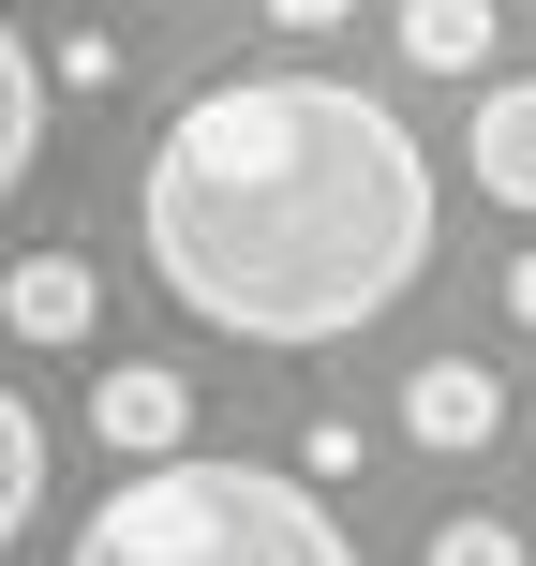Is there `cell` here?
I'll return each instance as SVG.
<instances>
[{"instance_id": "277c9868", "label": "cell", "mask_w": 536, "mask_h": 566, "mask_svg": "<svg viewBox=\"0 0 536 566\" xmlns=\"http://www.w3.org/2000/svg\"><path fill=\"white\" fill-rule=\"evenodd\" d=\"M402 432H418L432 462L492 448V432H507V373H492V358H432L418 388H402Z\"/></svg>"}, {"instance_id": "8fae6325", "label": "cell", "mask_w": 536, "mask_h": 566, "mask_svg": "<svg viewBox=\"0 0 536 566\" xmlns=\"http://www.w3.org/2000/svg\"><path fill=\"white\" fill-rule=\"evenodd\" d=\"M45 90H119V30H75V45L45 60Z\"/></svg>"}, {"instance_id": "7c38bea8", "label": "cell", "mask_w": 536, "mask_h": 566, "mask_svg": "<svg viewBox=\"0 0 536 566\" xmlns=\"http://www.w3.org/2000/svg\"><path fill=\"white\" fill-rule=\"evenodd\" d=\"M507 313H522V328H536V254H507Z\"/></svg>"}, {"instance_id": "9c48e42d", "label": "cell", "mask_w": 536, "mask_h": 566, "mask_svg": "<svg viewBox=\"0 0 536 566\" xmlns=\"http://www.w3.org/2000/svg\"><path fill=\"white\" fill-rule=\"evenodd\" d=\"M30 507H45V418H30V402L0 388V552L30 537Z\"/></svg>"}, {"instance_id": "3957f363", "label": "cell", "mask_w": 536, "mask_h": 566, "mask_svg": "<svg viewBox=\"0 0 536 566\" xmlns=\"http://www.w3.org/2000/svg\"><path fill=\"white\" fill-rule=\"evenodd\" d=\"M90 432H105L119 478H149V462H195V388H179L165 358H119L105 388H90Z\"/></svg>"}, {"instance_id": "6da1fadb", "label": "cell", "mask_w": 536, "mask_h": 566, "mask_svg": "<svg viewBox=\"0 0 536 566\" xmlns=\"http://www.w3.org/2000/svg\"><path fill=\"white\" fill-rule=\"evenodd\" d=\"M432 149L402 135L388 90L269 60V75H209L165 119L135 179V254L179 313H209L224 343H358L372 313L418 298L432 269Z\"/></svg>"}, {"instance_id": "30bf717a", "label": "cell", "mask_w": 536, "mask_h": 566, "mask_svg": "<svg viewBox=\"0 0 536 566\" xmlns=\"http://www.w3.org/2000/svg\"><path fill=\"white\" fill-rule=\"evenodd\" d=\"M432 566H536V552H522V522H492V507H448V522H432Z\"/></svg>"}, {"instance_id": "ba28073f", "label": "cell", "mask_w": 536, "mask_h": 566, "mask_svg": "<svg viewBox=\"0 0 536 566\" xmlns=\"http://www.w3.org/2000/svg\"><path fill=\"white\" fill-rule=\"evenodd\" d=\"M30 149H45V60H30V30L0 15V195L30 179Z\"/></svg>"}, {"instance_id": "8992f818", "label": "cell", "mask_w": 536, "mask_h": 566, "mask_svg": "<svg viewBox=\"0 0 536 566\" xmlns=\"http://www.w3.org/2000/svg\"><path fill=\"white\" fill-rule=\"evenodd\" d=\"M388 45H402V75H477V60L507 45V15H492V0H402Z\"/></svg>"}, {"instance_id": "7a4b0ae2", "label": "cell", "mask_w": 536, "mask_h": 566, "mask_svg": "<svg viewBox=\"0 0 536 566\" xmlns=\"http://www.w3.org/2000/svg\"><path fill=\"white\" fill-rule=\"evenodd\" d=\"M60 566H358L328 492H298L283 462H149V478H119L105 507L75 522V552Z\"/></svg>"}, {"instance_id": "5b68a950", "label": "cell", "mask_w": 536, "mask_h": 566, "mask_svg": "<svg viewBox=\"0 0 536 566\" xmlns=\"http://www.w3.org/2000/svg\"><path fill=\"white\" fill-rule=\"evenodd\" d=\"M0 328H15V343H90V328H105V269H90V254H15V269H0Z\"/></svg>"}, {"instance_id": "52a82bcc", "label": "cell", "mask_w": 536, "mask_h": 566, "mask_svg": "<svg viewBox=\"0 0 536 566\" xmlns=\"http://www.w3.org/2000/svg\"><path fill=\"white\" fill-rule=\"evenodd\" d=\"M462 149H477V195L536 209V75H507V90H492V105H477V135H462Z\"/></svg>"}]
</instances>
